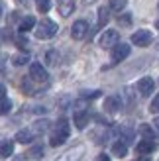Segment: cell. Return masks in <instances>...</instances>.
Masks as SVG:
<instances>
[{
  "label": "cell",
  "instance_id": "obj_2",
  "mask_svg": "<svg viewBox=\"0 0 159 161\" xmlns=\"http://www.w3.org/2000/svg\"><path fill=\"white\" fill-rule=\"evenodd\" d=\"M57 24H55L53 20H41L37 24V28H36V36H37V39H49V37H53L55 34H57Z\"/></svg>",
  "mask_w": 159,
  "mask_h": 161
},
{
  "label": "cell",
  "instance_id": "obj_21",
  "mask_svg": "<svg viewBox=\"0 0 159 161\" xmlns=\"http://www.w3.org/2000/svg\"><path fill=\"white\" fill-rule=\"evenodd\" d=\"M140 134L144 136V140H153V138H155L151 126H147V124H141V126H140Z\"/></svg>",
  "mask_w": 159,
  "mask_h": 161
},
{
  "label": "cell",
  "instance_id": "obj_5",
  "mask_svg": "<svg viewBox=\"0 0 159 161\" xmlns=\"http://www.w3.org/2000/svg\"><path fill=\"white\" fill-rule=\"evenodd\" d=\"M30 79H34L36 83H45L49 79V75H47V71L41 63H31L30 65Z\"/></svg>",
  "mask_w": 159,
  "mask_h": 161
},
{
  "label": "cell",
  "instance_id": "obj_40",
  "mask_svg": "<svg viewBox=\"0 0 159 161\" xmlns=\"http://www.w3.org/2000/svg\"><path fill=\"white\" fill-rule=\"evenodd\" d=\"M157 49H159V43H157Z\"/></svg>",
  "mask_w": 159,
  "mask_h": 161
},
{
  "label": "cell",
  "instance_id": "obj_34",
  "mask_svg": "<svg viewBox=\"0 0 159 161\" xmlns=\"http://www.w3.org/2000/svg\"><path fill=\"white\" fill-rule=\"evenodd\" d=\"M0 71H4V59H0Z\"/></svg>",
  "mask_w": 159,
  "mask_h": 161
},
{
  "label": "cell",
  "instance_id": "obj_8",
  "mask_svg": "<svg viewBox=\"0 0 159 161\" xmlns=\"http://www.w3.org/2000/svg\"><path fill=\"white\" fill-rule=\"evenodd\" d=\"M85 155V146H81V143H79V146H75L73 149H69L67 153H63L57 161H79Z\"/></svg>",
  "mask_w": 159,
  "mask_h": 161
},
{
  "label": "cell",
  "instance_id": "obj_9",
  "mask_svg": "<svg viewBox=\"0 0 159 161\" xmlns=\"http://www.w3.org/2000/svg\"><path fill=\"white\" fill-rule=\"evenodd\" d=\"M86 31H89V24L85 20H77L71 28V36H73V39H83L86 36Z\"/></svg>",
  "mask_w": 159,
  "mask_h": 161
},
{
  "label": "cell",
  "instance_id": "obj_19",
  "mask_svg": "<svg viewBox=\"0 0 159 161\" xmlns=\"http://www.w3.org/2000/svg\"><path fill=\"white\" fill-rule=\"evenodd\" d=\"M45 61H47V65H57V61H59V53L55 51V49H49L45 53Z\"/></svg>",
  "mask_w": 159,
  "mask_h": 161
},
{
  "label": "cell",
  "instance_id": "obj_15",
  "mask_svg": "<svg viewBox=\"0 0 159 161\" xmlns=\"http://www.w3.org/2000/svg\"><path fill=\"white\" fill-rule=\"evenodd\" d=\"M112 153L116 157H126V155H128V143H126V142H116L112 146Z\"/></svg>",
  "mask_w": 159,
  "mask_h": 161
},
{
  "label": "cell",
  "instance_id": "obj_25",
  "mask_svg": "<svg viewBox=\"0 0 159 161\" xmlns=\"http://www.w3.org/2000/svg\"><path fill=\"white\" fill-rule=\"evenodd\" d=\"M10 110H12V102L8 100V98H0V116L8 114Z\"/></svg>",
  "mask_w": 159,
  "mask_h": 161
},
{
  "label": "cell",
  "instance_id": "obj_33",
  "mask_svg": "<svg viewBox=\"0 0 159 161\" xmlns=\"http://www.w3.org/2000/svg\"><path fill=\"white\" fill-rule=\"evenodd\" d=\"M4 94H6V86L0 83V98H4Z\"/></svg>",
  "mask_w": 159,
  "mask_h": 161
},
{
  "label": "cell",
  "instance_id": "obj_26",
  "mask_svg": "<svg viewBox=\"0 0 159 161\" xmlns=\"http://www.w3.org/2000/svg\"><path fill=\"white\" fill-rule=\"evenodd\" d=\"M30 157H34V159H37V157H41L43 155V146H34L30 149V153H28Z\"/></svg>",
  "mask_w": 159,
  "mask_h": 161
},
{
  "label": "cell",
  "instance_id": "obj_31",
  "mask_svg": "<svg viewBox=\"0 0 159 161\" xmlns=\"http://www.w3.org/2000/svg\"><path fill=\"white\" fill-rule=\"evenodd\" d=\"M16 43H18L20 47H26V45H28V39H26V37H18V42H16Z\"/></svg>",
  "mask_w": 159,
  "mask_h": 161
},
{
  "label": "cell",
  "instance_id": "obj_36",
  "mask_svg": "<svg viewBox=\"0 0 159 161\" xmlns=\"http://www.w3.org/2000/svg\"><path fill=\"white\" fill-rule=\"evenodd\" d=\"M155 128L159 130V118H155Z\"/></svg>",
  "mask_w": 159,
  "mask_h": 161
},
{
  "label": "cell",
  "instance_id": "obj_37",
  "mask_svg": "<svg viewBox=\"0 0 159 161\" xmlns=\"http://www.w3.org/2000/svg\"><path fill=\"white\" fill-rule=\"evenodd\" d=\"M136 161H149L147 157H140V159H136Z\"/></svg>",
  "mask_w": 159,
  "mask_h": 161
},
{
  "label": "cell",
  "instance_id": "obj_24",
  "mask_svg": "<svg viewBox=\"0 0 159 161\" xmlns=\"http://www.w3.org/2000/svg\"><path fill=\"white\" fill-rule=\"evenodd\" d=\"M36 6L41 14H45V12L51 10V0H36Z\"/></svg>",
  "mask_w": 159,
  "mask_h": 161
},
{
  "label": "cell",
  "instance_id": "obj_10",
  "mask_svg": "<svg viewBox=\"0 0 159 161\" xmlns=\"http://www.w3.org/2000/svg\"><path fill=\"white\" fill-rule=\"evenodd\" d=\"M120 108H122L120 96H108V98H104V110H106V112L114 114V112H118Z\"/></svg>",
  "mask_w": 159,
  "mask_h": 161
},
{
  "label": "cell",
  "instance_id": "obj_29",
  "mask_svg": "<svg viewBox=\"0 0 159 161\" xmlns=\"http://www.w3.org/2000/svg\"><path fill=\"white\" fill-rule=\"evenodd\" d=\"M118 22L122 24V26H130L132 24V16L130 14H124V16H118Z\"/></svg>",
  "mask_w": 159,
  "mask_h": 161
},
{
  "label": "cell",
  "instance_id": "obj_6",
  "mask_svg": "<svg viewBox=\"0 0 159 161\" xmlns=\"http://www.w3.org/2000/svg\"><path fill=\"white\" fill-rule=\"evenodd\" d=\"M130 55V45L128 43H116L114 49H112V61L114 63H120Z\"/></svg>",
  "mask_w": 159,
  "mask_h": 161
},
{
  "label": "cell",
  "instance_id": "obj_18",
  "mask_svg": "<svg viewBox=\"0 0 159 161\" xmlns=\"http://www.w3.org/2000/svg\"><path fill=\"white\" fill-rule=\"evenodd\" d=\"M47 128H49V122H47V120H37V122H36L34 126H31L30 130H31V132H34V134L37 136V134H43V132H47Z\"/></svg>",
  "mask_w": 159,
  "mask_h": 161
},
{
  "label": "cell",
  "instance_id": "obj_13",
  "mask_svg": "<svg viewBox=\"0 0 159 161\" xmlns=\"http://www.w3.org/2000/svg\"><path fill=\"white\" fill-rule=\"evenodd\" d=\"M73 120H75V126L79 128V130H83V128L89 124V112H81V110H77V112H75V116H73Z\"/></svg>",
  "mask_w": 159,
  "mask_h": 161
},
{
  "label": "cell",
  "instance_id": "obj_22",
  "mask_svg": "<svg viewBox=\"0 0 159 161\" xmlns=\"http://www.w3.org/2000/svg\"><path fill=\"white\" fill-rule=\"evenodd\" d=\"M110 20V8H100L98 10V26H104Z\"/></svg>",
  "mask_w": 159,
  "mask_h": 161
},
{
  "label": "cell",
  "instance_id": "obj_28",
  "mask_svg": "<svg viewBox=\"0 0 159 161\" xmlns=\"http://www.w3.org/2000/svg\"><path fill=\"white\" fill-rule=\"evenodd\" d=\"M149 112H153V114H157V112H159V94L151 100V104H149Z\"/></svg>",
  "mask_w": 159,
  "mask_h": 161
},
{
  "label": "cell",
  "instance_id": "obj_1",
  "mask_svg": "<svg viewBox=\"0 0 159 161\" xmlns=\"http://www.w3.org/2000/svg\"><path fill=\"white\" fill-rule=\"evenodd\" d=\"M69 132H71L69 120H67V118H61V120H57V124H55V128H53V134H51V140H49V143H51L53 147L63 146V143L67 142V138H69Z\"/></svg>",
  "mask_w": 159,
  "mask_h": 161
},
{
  "label": "cell",
  "instance_id": "obj_39",
  "mask_svg": "<svg viewBox=\"0 0 159 161\" xmlns=\"http://www.w3.org/2000/svg\"><path fill=\"white\" fill-rule=\"evenodd\" d=\"M157 28H159V22H157Z\"/></svg>",
  "mask_w": 159,
  "mask_h": 161
},
{
  "label": "cell",
  "instance_id": "obj_41",
  "mask_svg": "<svg viewBox=\"0 0 159 161\" xmlns=\"http://www.w3.org/2000/svg\"><path fill=\"white\" fill-rule=\"evenodd\" d=\"M18 161H22V159H18Z\"/></svg>",
  "mask_w": 159,
  "mask_h": 161
},
{
  "label": "cell",
  "instance_id": "obj_7",
  "mask_svg": "<svg viewBox=\"0 0 159 161\" xmlns=\"http://www.w3.org/2000/svg\"><path fill=\"white\" fill-rule=\"evenodd\" d=\"M153 88H155V80L151 77H144V79L138 80V91L141 96H149L153 92Z\"/></svg>",
  "mask_w": 159,
  "mask_h": 161
},
{
  "label": "cell",
  "instance_id": "obj_4",
  "mask_svg": "<svg viewBox=\"0 0 159 161\" xmlns=\"http://www.w3.org/2000/svg\"><path fill=\"white\" fill-rule=\"evenodd\" d=\"M151 39H153V36L149 30H138L136 34H132V43L138 47H147L151 43Z\"/></svg>",
  "mask_w": 159,
  "mask_h": 161
},
{
  "label": "cell",
  "instance_id": "obj_16",
  "mask_svg": "<svg viewBox=\"0 0 159 161\" xmlns=\"http://www.w3.org/2000/svg\"><path fill=\"white\" fill-rule=\"evenodd\" d=\"M14 153V143L10 140L0 142V157H10Z\"/></svg>",
  "mask_w": 159,
  "mask_h": 161
},
{
  "label": "cell",
  "instance_id": "obj_23",
  "mask_svg": "<svg viewBox=\"0 0 159 161\" xmlns=\"http://www.w3.org/2000/svg\"><path fill=\"white\" fill-rule=\"evenodd\" d=\"M126 4H128V0H110V10H116V12H122Z\"/></svg>",
  "mask_w": 159,
  "mask_h": 161
},
{
  "label": "cell",
  "instance_id": "obj_11",
  "mask_svg": "<svg viewBox=\"0 0 159 161\" xmlns=\"http://www.w3.org/2000/svg\"><path fill=\"white\" fill-rule=\"evenodd\" d=\"M57 8H59V14L63 18H67V16H71L75 12V0H59Z\"/></svg>",
  "mask_w": 159,
  "mask_h": 161
},
{
  "label": "cell",
  "instance_id": "obj_35",
  "mask_svg": "<svg viewBox=\"0 0 159 161\" xmlns=\"http://www.w3.org/2000/svg\"><path fill=\"white\" fill-rule=\"evenodd\" d=\"M85 4H92V2H96V0H83Z\"/></svg>",
  "mask_w": 159,
  "mask_h": 161
},
{
  "label": "cell",
  "instance_id": "obj_42",
  "mask_svg": "<svg viewBox=\"0 0 159 161\" xmlns=\"http://www.w3.org/2000/svg\"><path fill=\"white\" fill-rule=\"evenodd\" d=\"M157 8H159V6H157Z\"/></svg>",
  "mask_w": 159,
  "mask_h": 161
},
{
  "label": "cell",
  "instance_id": "obj_30",
  "mask_svg": "<svg viewBox=\"0 0 159 161\" xmlns=\"http://www.w3.org/2000/svg\"><path fill=\"white\" fill-rule=\"evenodd\" d=\"M83 96H85V98H98V96H100V91H85L83 92Z\"/></svg>",
  "mask_w": 159,
  "mask_h": 161
},
{
  "label": "cell",
  "instance_id": "obj_38",
  "mask_svg": "<svg viewBox=\"0 0 159 161\" xmlns=\"http://www.w3.org/2000/svg\"><path fill=\"white\" fill-rule=\"evenodd\" d=\"M18 2H22V4H26V2H28V0H18Z\"/></svg>",
  "mask_w": 159,
  "mask_h": 161
},
{
  "label": "cell",
  "instance_id": "obj_27",
  "mask_svg": "<svg viewBox=\"0 0 159 161\" xmlns=\"http://www.w3.org/2000/svg\"><path fill=\"white\" fill-rule=\"evenodd\" d=\"M120 134L124 136V140H122V142H132V140H134V132L130 130V128H126V126L120 128Z\"/></svg>",
  "mask_w": 159,
  "mask_h": 161
},
{
  "label": "cell",
  "instance_id": "obj_32",
  "mask_svg": "<svg viewBox=\"0 0 159 161\" xmlns=\"http://www.w3.org/2000/svg\"><path fill=\"white\" fill-rule=\"evenodd\" d=\"M96 161H110V157H108V155H104V153H100V155L96 157Z\"/></svg>",
  "mask_w": 159,
  "mask_h": 161
},
{
  "label": "cell",
  "instance_id": "obj_12",
  "mask_svg": "<svg viewBox=\"0 0 159 161\" xmlns=\"http://www.w3.org/2000/svg\"><path fill=\"white\" fill-rule=\"evenodd\" d=\"M153 149H155V142L153 140H141V142H138V146H136V151L141 153V155L151 153Z\"/></svg>",
  "mask_w": 159,
  "mask_h": 161
},
{
  "label": "cell",
  "instance_id": "obj_20",
  "mask_svg": "<svg viewBox=\"0 0 159 161\" xmlns=\"http://www.w3.org/2000/svg\"><path fill=\"white\" fill-rule=\"evenodd\" d=\"M28 61H30V55H28V53H18V55H14V57H12V63H14L16 67L26 65Z\"/></svg>",
  "mask_w": 159,
  "mask_h": 161
},
{
  "label": "cell",
  "instance_id": "obj_14",
  "mask_svg": "<svg viewBox=\"0 0 159 161\" xmlns=\"http://www.w3.org/2000/svg\"><path fill=\"white\" fill-rule=\"evenodd\" d=\"M34 138H36V134L31 132L30 128H26V130H20L18 134H16V142H20V143H30Z\"/></svg>",
  "mask_w": 159,
  "mask_h": 161
},
{
  "label": "cell",
  "instance_id": "obj_3",
  "mask_svg": "<svg viewBox=\"0 0 159 161\" xmlns=\"http://www.w3.org/2000/svg\"><path fill=\"white\" fill-rule=\"evenodd\" d=\"M118 42H120V36H118L116 30H104L98 37V45L102 49H110V47H114Z\"/></svg>",
  "mask_w": 159,
  "mask_h": 161
},
{
  "label": "cell",
  "instance_id": "obj_17",
  "mask_svg": "<svg viewBox=\"0 0 159 161\" xmlns=\"http://www.w3.org/2000/svg\"><path fill=\"white\" fill-rule=\"evenodd\" d=\"M36 28V18L34 16H26V18H22L20 22V31H30Z\"/></svg>",
  "mask_w": 159,
  "mask_h": 161
}]
</instances>
